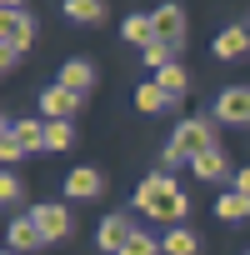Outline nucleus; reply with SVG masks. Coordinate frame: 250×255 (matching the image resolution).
Here are the masks:
<instances>
[{
  "label": "nucleus",
  "instance_id": "1",
  "mask_svg": "<svg viewBox=\"0 0 250 255\" xmlns=\"http://www.w3.org/2000/svg\"><path fill=\"white\" fill-rule=\"evenodd\" d=\"M135 210H140V215H150V220L180 225V220L190 215V200H185V190H180L165 170H155V175H145V180L135 185Z\"/></svg>",
  "mask_w": 250,
  "mask_h": 255
},
{
  "label": "nucleus",
  "instance_id": "2",
  "mask_svg": "<svg viewBox=\"0 0 250 255\" xmlns=\"http://www.w3.org/2000/svg\"><path fill=\"white\" fill-rule=\"evenodd\" d=\"M170 145H175V150L190 160L195 150L215 145V125H210V120H180V125H175V135H170Z\"/></svg>",
  "mask_w": 250,
  "mask_h": 255
},
{
  "label": "nucleus",
  "instance_id": "3",
  "mask_svg": "<svg viewBox=\"0 0 250 255\" xmlns=\"http://www.w3.org/2000/svg\"><path fill=\"white\" fill-rule=\"evenodd\" d=\"M215 120L220 125H250V85H230L215 100Z\"/></svg>",
  "mask_w": 250,
  "mask_h": 255
},
{
  "label": "nucleus",
  "instance_id": "4",
  "mask_svg": "<svg viewBox=\"0 0 250 255\" xmlns=\"http://www.w3.org/2000/svg\"><path fill=\"white\" fill-rule=\"evenodd\" d=\"M150 20H155V40H165V45H185V10L180 5H155L150 10Z\"/></svg>",
  "mask_w": 250,
  "mask_h": 255
},
{
  "label": "nucleus",
  "instance_id": "5",
  "mask_svg": "<svg viewBox=\"0 0 250 255\" xmlns=\"http://www.w3.org/2000/svg\"><path fill=\"white\" fill-rule=\"evenodd\" d=\"M130 235H135L130 215H120V210H115V215H105V220H100V230H95V245H100L105 255H120V245L130 240Z\"/></svg>",
  "mask_w": 250,
  "mask_h": 255
},
{
  "label": "nucleus",
  "instance_id": "6",
  "mask_svg": "<svg viewBox=\"0 0 250 255\" xmlns=\"http://www.w3.org/2000/svg\"><path fill=\"white\" fill-rule=\"evenodd\" d=\"M190 170H195L200 180H210V185H215V180H230V160H225V150H220V145L195 150V155H190Z\"/></svg>",
  "mask_w": 250,
  "mask_h": 255
},
{
  "label": "nucleus",
  "instance_id": "7",
  "mask_svg": "<svg viewBox=\"0 0 250 255\" xmlns=\"http://www.w3.org/2000/svg\"><path fill=\"white\" fill-rule=\"evenodd\" d=\"M5 235H10V250H40V245H50V235L40 230V220H35V215H15Z\"/></svg>",
  "mask_w": 250,
  "mask_h": 255
},
{
  "label": "nucleus",
  "instance_id": "8",
  "mask_svg": "<svg viewBox=\"0 0 250 255\" xmlns=\"http://www.w3.org/2000/svg\"><path fill=\"white\" fill-rule=\"evenodd\" d=\"M30 25H35V20H30L20 5H15V10H0V40H10L15 50H25V45L35 40V30H30Z\"/></svg>",
  "mask_w": 250,
  "mask_h": 255
},
{
  "label": "nucleus",
  "instance_id": "9",
  "mask_svg": "<svg viewBox=\"0 0 250 255\" xmlns=\"http://www.w3.org/2000/svg\"><path fill=\"white\" fill-rule=\"evenodd\" d=\"M40 110H45L50 120H70V115L80 110V90H70V85H50V90L40 95Z\"/></svg>",
  "mask_w": 250,
  "mask_h": 255
},
{
  "label": "nucleus",
  "instance_id": "10",
  "mask_svg": "<svg viewBox=\"0 0 250 255\" xmlns=\"http://www.w3.org/2000/svg\"><path fill=\"white\" fill-rule=\"evenodd\" d=\"M105 190V180H100V170H90V165H75L70 175H65V200H95Z\"/></svg>",
  "mask_w": 250,
  "mask_h": 255
},
{
  "label": "nucleus",
  "instance_id": "11",
  "mask_svg": "<svg viewBox=\"0 0 250 255\" xmlns=\"http://www.w3.org/2000/svg\"><path fill=\"white\" fill-rule=\"evenodd\" d=\"M240 55H250V25L245 20L240 25H225L215 35V60H240Z\"/></svg>",
  "mask_w": 250,
  "mask_h": 255
},
{
  "label": "nucleus",
  "instance_id": "12",
  "mask_svg": "<svg viewBox=\"0 0 250 255\" xmlns=\"http://www.w3.org/2000/svg\"><path fill=\"white\" fill-rule=\"evenodd\" d=\"M30 215L40 220V230H45L50 240H65V235H70V210H65V205H35Z\"/></svg>",
  "mask_w": 250,
  "mask_h": 255
},
{
  "label": "nucleus",
  "instance_id": "13",
  "mask_svg": "<svg viewBox=\"0 0 250 255\" xmlns=\"http://www.w3.org/2000/svg\"><path fill=\"white\" fill-rule=\"evenodd\" d=\"M65 15L75 25H105V0H65Z\"/></svg>",
  "mask_w": 250,
  "mask_h": 255
},
{
  "label": "nucleus",
  "instance_id": "14",
  "mask_svg": "<svg viewBox=\"0 0 250 255\" xmlns=\"http://www.w3.org/2000/svg\"><path fill=\"white\" fill-rule=\"evenodd\" d=\"M120 35L145 50V45L155 40V20H150V15H125V20H120Z\"/></svg>",
  "mask_w": 250,
  "mask_h": 255
},
{
  "label": "nucleus",
  "instance_id": "15",
  "mask_svg": "<svg viewBox=\"0 0 250 255\" xmlns=\"http://www.w3.org/2000/svg\"><path fill=\"white\" fill-rule=\"evenodd\" d=\"M60 85H70V90H80V95H85V90L95 85L90 60H65V65H60Z\"/></svg>",
  "mask_w": 250,
  "mask_h": 255
},
{
  "label": "nucleus",
  "instance_id": "16",
  "mask_svg": "<svg viewBox=\"0 0 250 255\" xmlns=\"http://www.w3.org/2000/svg\"><path fill=\"white\" fill-rule=\"evenodd\" d=\"M155 80H160V90H165L170 100H185V90H190V75H185L175 60H170V65H160V70H155Z\"/></svg>",
  "mask_w": 250,
  "mask_h": 255
},
{
  "label": "nucleus",
  "instance_id": "17",
  "mask_svg": "<svg viewBox=\"0 0 250 255\" xmlns=\"http://www.w3.org/2000/svg\"><path fill=\"white\" fill-rule=\"evenodd\" d=\"M215 215H220V220H250V195H245V190H225V195L215 200Z\"/></svg>",
  "mask_w": 250,
  "mask_h": 255
},
{
  "label": "nucleus",
  "instance_id": "18",
  "mask_svg": "<svg viewBox=\"0 0 250 255\" xmlns=\"http://www.w3.org/2000/svg\"><path fill=\"white\" fill-rule=\"evenodd\" d=\"M135 105H140V110H145V115H155V110H170V105H175V100H170V95H165V90H160V80H145V85H140V90H135Z\"/></svg>",
  "mask_w": 250,
  "mask_h": 255
},
{
  "label": "nucleus",
  "instance_id": "19",
  "mask_svg": "<svg viewBox=\"0 0 250 255\" xmlns=\"http://www.w3.org/2000/svg\"><path fill=\"white\" fill-rule=\"evenodd\" d=\"M160 250L165 255H195L200 250V240H195V230H185V225H175L165 240H160Z\"/></svg>",
  "mask_w": 250,
  "mask_h": 255
},
{
  "label": "nucleus",
  "instance_id": "20",
  "mask_svg": "<svg viewBox=\"0 0 250 255\" xmlns=\"http://www.w3.org/2000/svg\"><path fill=\"white\" fill-rule=\"evenodd\" d=\"M10 130L20 135V145H25V150H45V125H40V120H15Z\"/></svg>",
  "mask_w": 250,
  "mask_h": 255
},
{
  "label": "nucleus",
  "instance_id": "21",
  "mask_svg": "<svg viewBox=\"0 0 250 255\" xmlns=\"http://www.w3.org/2000/svg\"><path fill=\"white\" fill-rule=\"evenodd\" d=\"M70 140H75V125L70 120H50L45 125V150H70Z\"/></svg>",
  "mask_w": 250,
  "mask_h": 255
},
{
  "label": "nucleus",
  "instance_id": "22",
  "mask_svg": "<svg viewBox=\"0 0 250 255\" xmlns=\"http://www.w3.org/2000/svg\"><path fill=\"white\" fill-rule=\"evenodd\" d=\"M25 155V145H20V135L10 130V125H5V130H0V160H5V165H15Z\"/></svg>",
  "mask_w": 250,
  "mask_h": 255
},
{
  "label": "nucleus",
  "instance_id": "23",
  "mask_svg": "<svg viewBox=\"0 0 250 255\" xmlns=\"http://www.w3.org/2000/svg\"><path fill=\"white\" fill-rule=\"evenodd\" d=\"M155 250H160V245H155V240H150L145 230H135L130 240H125V245H120V255H155Z\"/></svg>",
  "mask_w": 250,
  "mask_h": 255
},
{
  "label": "nucleus",
  "instance_id": "24",
  "mask_svg": "<svg viewBox=\"0 0 250 255\" xmlns=\"http://www.w3.org/2000/svg\"><path fill=\"white\" fill-rule=\"evenodd\" d=\"M140 55H145V65H155V70H160V65H170V55H175V45H165V40H150V45H145Z\"/></svg>",
  "mask_w": 250,
  "mask_h": 255
},
{
  "label": "nucleus",
  "instance_id": "25",
  "mask_svg": "<svg viewBox=\"0 0 250 255\" xmlns=\"http://www.w3.org/2000/svg\"><path fill=\"white\" fill-rule=\"evenodd\" d=\"M0 200H5V205H15V200H20V175H15V170L0 175Z\"/></svg>",
  "mask_w": 250,
  "mask_h": 255
},
{
  "label": "nucleus",
  "instance_id": "26",
  "mask_svg": "<svg viewBox=\"0 0 250 255\" xmlns=\"http://www.w3.org/2000/svg\"><path fill=\"white\" fill-rule=\"evenodd\" d=\"M15 55H20V50H15L10 40H0V70H15Z\"/></svg>",
  "mask_w": 250,
  "mask_h": 255
},
{
  "label": "nucleus",
  "instance_id": "27",
  "mask_svg": "<svg viewBox=\"0 0 250 255\" xmlns=\"http://www.w3.org/2000/svg\"><path fill=\"white\" fill-rule=\"evenodd\" d=\"M230 185H235V190H245V195H250V165H245V170H235V175H230Z\"/></svg>",
  "mask_w": 250,
  "mask_h": 255
},
{
  "label": "nucleus",
  "instance_id": "28",
  "mask_svg": "<svg viewBox=\"0 0 250 255\" xmlns=\"http://www.w3.org/2000/svg\"><path fill=\"white\" fill-rule=\"evenodd\" d=\"M0 5H5V10H15V5H20V0H0Z\"/></svg>",
  "mask_w": 250,
  "mask_h": 255
},
{
  "label": "nucleus",
  "instance_id": "29",
  "mask_svg": "<svg viewBox=\"0 0 250 255\" xmlns=\"http://www.w3.org/2000/svg\"><path fill=\"white\" fill-rule=\"evenodd\" d=\"M245 255H250V250H245Z\"/></svg>",
  "mask_w": 250,
  "mask_h": 255
}]
</instances>
